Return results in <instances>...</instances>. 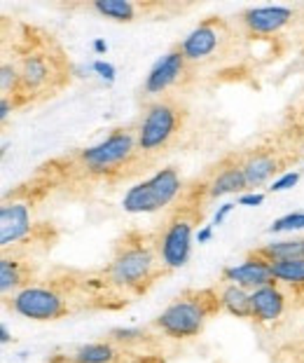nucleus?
<instances>
[{"label": "nucleus", "mask_w": 304, "mask_h": 363, "mask_svg": "<svg viewBox=\"0 0 304 363\" xmlns=\"http://www.w3.org/2000/svg\"><path fill=\"white\" fill-rule=\"evenodd\" d=\"M23 50L19 52V80H21V101H30V96H52L68 80L66 57L52 35L26 38Z\"/></svg>", "instance_id": "1"}, {"label": "nucleus", "mask_w": 304, "mask_h": 363, "mask_svg": "<svg viewBox=\"0 0 304 363\" xmlns=\"http://www.w3.org/2000/svg\"><path fill=\"white\" fill-rule=\"evenodd\" d=\"M167 272L159 258L154 235L129 233L117 242L115 256L108 267V281L115 289L124 291H143L152 279Z\"/></svg>", "instance_id": "2"}, {"label": "nucleus", "mask_w": 304, "mask_h": 363, "mask_svg": "<svg viewBox=\"0 0 304 363\" xmlns=\"http://www.w3.org/2000/svg\"><path fill=\"white\" fill-rule=\"evenodd\" d=\"M185 108L176 99H157L154 104L147 106V111L136 127V141L140 155H162L176 138L181 136L185 127Z\"/></svg>", "instance_id": "3"}, {"label": "nucleus", "mask_w": 304, "mask_h": 363, "mask_svg": "<svg viewBox=\"0 0 304 363\" xmlns=\"http://www.w3.org/2000/svg\"><path fill=\"white\" fill-rule=\"evenodd\" d=\"M215 310H220V296L213 291H192L185 296L176 298L167 310H164L154 326H157L164 335L174 340L194 337L201 333L204 323Z\"/></svg>", "instance_id": "4"}, {"label": "nucleus", "mask_w": 304, "mask_h": 363, "mask_svg": "<svg viewBox=\"0 0 304 363\" xmlns=\"http://www.w3.org/2000/svg\"><path fill=\"white\" fill-rule=\"evenodd\" d=\"M201 220V211L192 206H181L176 208L174 216L159 228V233L154 235L157 242L159 258L167 269H178L183 267L187 258L192 253V233L194 223Z\"/></svg>", "instance_id": "5"}, {"label": "nucleus", "mask_w": 304, "mask_h": 363, "mask_svg": "<svg viewBox=\"0 0 304 363\" xmlns=\"http://www.w3.org/2000/svg\"><path fill=\"white\" fill-rule=\"evenodd\" d=\"M181 190H183V179L178 176L174 167H169L157 172L152 179L129 188L122 199V206L129 213H152L169 206L181 195Z\"/></svg>", "instance_id": "6"}, {"label": "nucleus", "mask_w": 304, "mask_h": 363, "mask_svg": "<svg viewBox=\"0 0 304 363\" xmlns=\"http://www.w3.org/2000/svg\"><path fill=\"white\" fill-rule=\"evenodd\" d=\"M136 152H140L136 131H131L127 127V129H115L103 143L82 150L80 162L89 174L108 176V174L122 172L124 164H129V162L136 157Z\"/></svg>", "instance_id": "7"}, {"label": "nucleus", "mask_w": 304, "mask_h": 363, "mask_svg": "<svg viewBox=\"0 0 304 363\" xmlns=\"http://www.w3.org/2000/svg\"><path fill=\"white\" fill-rule=\"evenodd\" d=\"M12 310L35 321H54L68 312L64 293L54 286H26L12 298Z\"/></svg>", "instance_id": "8"}, {"label": "nucleus", "mask_w": 304, "mask_h": 363, "mask_svg": "<svg viewBox=\"0 0 304 363\" xmlns=\"http://www.w3.org/2000/svg\"><path fill=\"white\" fill-rule=\"evenodd\" d=\"M225 38H227V26L220 19H208L192 30L190 35L181 43V50L190 64H201V61L215 59L218 50L223 48Z\"/></svg>", "instance_id": "9"}, {"label": "nucleus", "mask_w": 304, "mask_h": 363, "mask_svg": "<svg viewBox=\"0 0 304 363\" xmlns=\"http://www.w3.org/2000/svg\"><path fill=\"white\" fill-rule=\"evenodd\" d=\"M187 71H190V61L185 59L181 45H178V48L167 52L157 64H154V68L145 80V87H143L145 94L147 96L167 94L171 87H176V84L185 78Z\"/></svg>", "instance_id": "10"}, {"label": "nucleus", "mask_w": 304, "mask_h": 363, "mask_svg": "<svg viewBox=\"0 0 304 363\" xmlns=\"http://www.w3.org/2000/svg\"><path fill=\"white\" fill-rule=\"evenodd\" d=\"M223 279L227 284H237V286H241V289L253 293L257 289H262V286L274 284V274H271V262L255 251L241 262V265L225 267Z\"/></svg>", "instance_id": "11"}, {"label": "nucleus", "mask_w": 304, "mask_h": 363, "mask_svg": "<svg viewBox=\"0 0 304 363\" xmlns=\"http://www.w3.org/2000/svg\"><path fill=\"white\" fill-rule=\"evenodd\" d=\"M241 24H244L251 33L255 35H267V33H276L283 26L291 24L293 19V10L291 7H281V5H271V7H251V10L241 12Z\"/></svg>", "instance_id": "12"}, {"label": "nucleus", "mask_w": 304, "mask_h": 363, "mask_svg": "<svg viewBox=\"0 0 304 363\" xmlns=\"http://www.w3.org/2000/svg\"><path fill=\"white\" fill-rule=\"evenodd\" d=\"M30 213L26 202H12L0 208V244L10 246L17 244L21 239H26L30 235Z\"/></svg>", "instance_id": "13"}, {"label": "nucleus", "mask_w": 304, "mask_h": 363, "mask_svg": "<svg viewBox=\"0 0 304 363\" xmlns=\"http://www.w3.org/2000/svg\"><path fill=\"white\" fill-rule=\"evenodd\" d=\"M283 310L286 296L276 281L251 293V319H255L257 323H274L276 319H281Z\"/></svg>", "instance_id": "14"}, {"label": "nucleus", "mask_w": 304, "mask_h": 363, "mask_svg": "<svg viewBox=\"0 0 304 363\" xmlns=\"http://www.w3.org/2000/svg\"><path fill=\"white\" fill-rule=\"evenodd\" d=\"M241 169H244V176H246V183L257 188L262 185L269 176H274L278 169H281V162L276 160V152L271 155L269 150L264 148H257L253 152H248L246 160L241 162Z\"/></svg>", "instance_id": "15"}, {"label": "nucleus", "mask_w": 304, "mask_h": 363, "mask_svg": "<svg viewBox=\"0 0 304 363\" xmlns=\"http://www.w3.org/2000/svg\"><path fill=\"white\" fill-rule=\"evenodd\" d=\"M246 185L248 183H246L241 164H227L215 174V179L210 181L206 188H208V197L215 199V197L230 195V192H239L241 188H246Z\"/></svg>", "instance_id": "16"}, {"label": "nucleus", "mask_w": 304, "mask_h": 363, "mask_svg": "<svg viewBox=\"0 0 304 363\" xmlns=\"http://www.w3.org/2000/svg\"><path fill=\"white\" fill-rule=\"evenodd\" d=\"M220 307L237 319H251V291L237 284H227L220 291Z\"/></svg>", "instance_id": "17"}, {"label": "nucleus", "mask_w": 304, "mask_h": 363, "mask_svg": "<svg viewBox=\"0 0 304 363\" xmlns=\"http://www.w3.org/2000/svg\"><path fill=\"white\" fill-rule=\"evenodd\" d=\"M23 265L26 260H17L10 256H3L0 260V291L10 293V291H21L23 284H28V274H23ZM26 289V286H23Z\"/></svg>", "instance_id": "18"}, {"label": "nucleus", "mask_w": 304, "mask_h": 363, "mask_svg": "<svg viewBox=\"0 0 304 363\" xmlns=\"http://www.w3.org/2000/svg\"><path fill=\"white\" fill-rule=\"evenodd\" d=\"M271 274H274V281L304 291V258L271 262Z\"/></svg>", "instance_id": "19"}, {"label": "nucleus", "mask_w": 304, "mask_h": 363, "mask_svg": "<svg viewBox=\"0 0 304 363\" xmlns=\"http://www.w3.org/2000/svg\"><path fill=\"white\" fill-rule=\"evenodd\" d=\"M262 258H267L269 262L276 260H300L304 258V237L302 239H286V242H276L269 246L257 249Z\"/></svg>", "instance_id": "20"}, {"label": "nucleus", "mask_w": 304, "mask_h": 363, "mask_svg": "<svg viewBox=\"0 0 304 363\" xmlns=\"http://www.w3.org/2000/svg\"><path fill=\"white\" fill-rule=\"evenodd\" d=\"M94 10L103 17H111L115 21H134L138 17L140 7L129 3V0H96L94 3Z\"/></svg>", "instance_id": "21"}, {"label": "nucleus", "mask_w": 304, "mask_h": 363, "mask_svg": "<svg viewBox=\"0 0 304 363\" xmlns=\"http://www.w3.org/2000/svg\"><path fill=\"white\" fill-rule=\"evenodd\" d=\"M115 350L108 342H91L73 354V363H113Z\"/></svg>", "instance_id": "22"}, {"label": "nucleus", "mask_w": 304, "mask_h": 363, "mask_svg": "<svg viewBox=\"0 0 304 363\" xmlns=\"http://www.w3.org/2000/svg\"><path fill=\"white\" fill-rule=\"evenodd\" d=\"M304 228V213H288L283 218L274 220L269 225V233H288V230H302Z\"/></svg>", "instance_id": "23"}, {"label": "nucleus", "mask_w": 304, "mask_h": 363, "mask_svg": "<svg viewBox=\"0 0 304 363\" xmlns=\"http://www.w3.org/2000/svg\"><path fill=\"white\" fill-rule=\"evenodd\" d=\"M300 181V174L298 172H291V174H283V176H281V179L278 181H274V183H271V192H281V190H288V188H293V185L295 183H298Z\"/></svg>", "instance_id": "24"}, {"label": "nucleus", "mask_w": 304, "mask_h": 363, "mask_svg": "<svg viewBox=\"0 0 304 363\" xmlns=\"http://www.w3.org/2000/svg\"><path fill=\"white\" fill-rule=\"evenodd\" d=\"M94 71H96L106 82H115V66L108 64V61H101V59L94 61Z\"/></svg>", "instance_id": "25"}, {"label": "nucleus", "mask_w": 304, "mask_h": 363, "mask_svg": "<svg viewBox=\"0 0 304 363\" xmlns=\"http://www.w3.org/2000/svg\"><path fill=\"white\" fill-rule=\"evenodd\" d=\"M262 202H264V195H260V192H248V195L239 197V206H257Z\"/></svg>", "instance_id": "26"}, {"label": "nucleus", "mask_w": 304, "mask_h": 363, "mask_svg": "<svg viewBox=\"0 0 304 363\" xmlns=\"http://www.w3.org/2000/svg\"><path fill=\"white\" fill-rule=\"evenodd\" d=\"M113 335H115L117 342H131V340L143 337V333H140V330H115Z\"/></svg>", "instance_id": "27"}, {"label": "nucleus", "mask_w": 304, "mask_h": 363, "mask_svg": "<svg viewBox=\"0 0 304 363\" xmlns=\"http://www.w3.org/2000/svg\"><path fill=\"white\" fill-rule=\"evenodd\" d=\"M234 206H237V204H230V202H227V204H223L220 208H218L215 216H213V225H220V223L230 216V211H232Z\"/></svg>", "instance_id": "28"}, {"label": "nucleus", "mask_w": 304, "mask_h": 363, "mask_svg": "<svg viewBox=\"0 0 304 363\" xmlns=\"http://www.w3.org/2000/svg\"><path fill=\"white\" fill-rule=\"evenodd\" d=\"M210 237H213V228L206 225V228H201L199 233H197V242H199V244H206Z\"/></svg>", "instance_id": "29"}, {"label": "nucleus", "mask_w": 304, "mask_h": 363, "mask_svg": "<svg viewBox=\"0 0 304 363\" xmlns=\"http://www.w3.org/2000/svg\"><path fill=\"white\" fill-rule=\"evenodd\" d=\"M94 50H96L98 54H103V52L108 50V45H106V40H101V38H98V40H94Z\"/></svg>", "instance_id": "30"}, {"label": "nucleus", "mask_w": 304, "mask_h": 363, "mask_svg": "<svg viewBox=\"0 0 304 363\" xmlns=\"http://www.w3.org/2000/svg\"><path fill=\"white\" fill-rule=\"evenodd\" d=\"M0 340H3V342H10V330L5 326H0Z\"/></svg>", "instance_id": "31"}]
</instances>
